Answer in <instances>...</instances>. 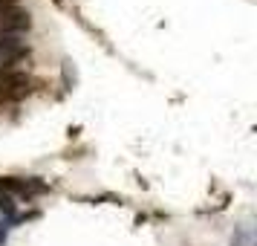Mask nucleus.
I'll list each match as a JSON object with an SVG mask.
<instances>
[{"mask_svg": "<svg viewBox=\"0 0 257 246\" xmlns=\"http://www.w3.org/2000/svg\"><path fill=\"white\" fill-rule=\"evenodd\" d=\"M0 214H6V217H12V220H15V203H12V197H0Z\"/></svg>", "mask_w": 257, "mask_h": 246, "instance_id": "3", "label": "nucleus"}, {"mask_svg": "<svg viewBox=\"0 0 257 246\" xmlns=\"http://www.w3.org/2000/svg\"><path fill=\"white\" fill-rule=\"evenodd\" d=\"M0 191H9V194H21V197H38V194H47L49 186L38 177H26V180H18V177H0Z\"/></svg>", "mask_w": 257, "mask_h": 246, "instance_id": "1", "label": "nucleus"}, {"mask_svg": "<svg viewBox=\"0 0 257 246\" xmlns=\"http://www.w3.org/2000/svg\"><path fill=\"white\" fill-rule=\"evenodd\" d=\"M6 237H9V223H0V246L6 243Z\"/></svg>", "mask_w": 257, "mask_h": 246, "instance_id": "4", "label": "nucleus"}, {"mask_svg": "<svg viewBox=\"0 0 257 246\" xmlns=\"http://www.w3.org/2000/svg\"><path fill=\"white\" fill-rule=\"evenodd\" d=\"M29 93V75L12 67H0V96L3 99H21Z\"/></svg>", "mask_w": 257, "mask_h": 246, "instance_id": "2", "label": "nucleus"}]
</instances>
